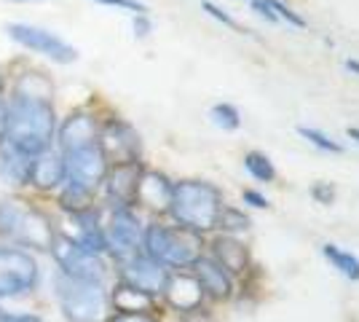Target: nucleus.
<instances>
[{"label": "nucleus", "instance_id": "20e7f679", "mask_svg": "<svg viewBox=\"0 0 359 322\" xmlns=\"http://www.w3.org/2000/svg\"><path fill=\"white\" fill-rule=\"evenodd\" d=\"M0 234L32 250H51L54 245L48 217L25 201H0Z\"/></svg>", "mask_w": 359, "mask_h": 322}, {"label": "nucleus", "instance_id": "aec40b11", "mask_svg": "<svg viewBox=\"0 0 359 322\" xmlns=\"http://www.w3.org/2000/svg\"><path fill=\"white\" fill-rule=\"evenodd\" d=\"M32 156L25 154L22 148L11 145L8 140H0V177L8 185L30 183Z\"/></svg>", "mask_w": 359, "mask_h": 322}, {"label": "nucleus", "instance_id": "72a5a7b5", "mask_svg": "<svg viewBox=\"0 0 359 322\" xmlns=\"http://www.w3.org/2000/svg\"><path fill=\"white\" fill-rule=\"evenodd\" d=\"M135 32H137V38H145V35L150 32V22H148V16L145 14L135 16Z\"/></svg>", "mask_w": 359, "mask_h": 322}, {"label": "nucleus", "instance_id": "1a4fd4ad", "mask_svg": "<svg viewBox=\"0 0 359 322\" xmlns=\"http://www.w3.org/2000/svg\"><path fill=\"white\" fill-rule=\"evenodd\" d=\"M142 234L145 231L140 226L137 215L132 213V207H116L105 229L107 250L118 261H126L137 253H142Z\"/></svg>", "mask_w": 359, "mask_h": 322}, {"label": "nucleus", "instance_id": "4c0bfd02", "mask_svg": "<svg viewBox=\"0 0 359 322\" xmlns=\"http://www.w3.org/2000/svg\"><path fill=\"white\" fill-rule=\"evenodd\" d=\"M0 89H3V76H0Z\"/></svg>", "mask_w": 359, "mask_h": 322}, {"label": "nucleus", "instance_id": "dca6fc26", "mask_svg": "<svg viewBox=\"0 0 359 322\" xmlns=\"http://www.w3.org/2000/svg\"><path fill=\"white\" fill-rule=\"evenodd\" d=\"M172 185L161 172H142L140 185H137V201L153 213H169L172 204Z\"/></svg>", "mask_w": 359, "mask_h": 322}, {"label": "nucleus", "instance_id": "cd10ccee", "mask_svg": "<svg viewBox=\"0 0 359 322\" xmlns=\"http://www.w3.org/2000/svg\"><path fill=\"white\" fill-rule=\"evenodd\" d=\"M201 8H204V11H207V14H210L212 19L223 22L225 27H231V30H236V32H244V27H241V25L236 22V19H233V16L225 14L223 8H217V6H215V3H210V0H204V3H201Z\"/></svg>", "mask_w": 359, "mask_h": 322}, {"label": "nucleus", "instance_id": "4be33fe9", "mask_svg": "<svg viewBox=\"0 0 359 322\" xmlns=\"http://www.w3.org/2000/svg\"><path fill=\"white\" fill-rule=\"evenodd\" d=\"M54 94L51 81L43 73H22L16 78V94L14 97H25V100H43L48 102Z\"/></svg>", "mask_w": 359, "mask_h": 322}, {"label": "nucleus", "instance_id": "9d476101", "mask_svg": "<svg viewBox=\"0 0 359 322\" xmlns=\"http://www.w3.org/2000/svg\"><path fill=\"white\" fill-rule=\"evenodd\" d=\"M100 148L105 154V161L113 164H129V161H140V137L137 132L126 121H107L100 129Z\"/></svg>", "mask_w": 359, "mask_h": 322}, {"label": "nucleus", "instance_id": "e433bc0d", "mask_svg": "<svg viewBox=\"0 0 359 322\" xmlns=\"http://www.w3.org/2000/svg\"><path fill=\"white\" fill-rule=\"evenodd\" d=\"M346 67H348V70H354V73H357V76H359V62H354V60H346Z\"/></svg>", "mask_w": 359, "mask_h": 322}, {"label": "nucleus", "instance_id": "2eb2a0df", "mask_svg": "<svg viewBox=\"0 0 359 322\" xmlns=\"http://www.w3.org/2000/svg\"><path fill=\"white\" fill-rule=\"evenodd\" d=\"M191 269H194L196 279H198V285H201V290H204L207 298L228 301V298L233 295V276L228 274L217 261L201 255Z\"/></svg>", "mask_w": 359, "mask_h": 322}, {"label": "nucleus", "instance_id": "f03ea898", "mask_svg": "<svg viewBox=\"0 0 359 322\" xmlns=\"http://www.w3.org/2000/svg\"><path fill=\"white\" fill-rule=\"evenodd\" d=\"M225 201L220 188L204 180H180L172 185V204L169 213L177 220V226L207 234L217 229V217L223 213Z\"/></svg>", "mask_w": 359, "mask_h": 322}, {"label": "nucleus", "instance_id": "6ab92c4d", "mask_svg": "<svg viewBox=\"0 0 359 322\" xmlns=\"http://www.w3.org/2000/svg\"><path fill=\"white\" fill-rule=\"evenodd\" d=\"M212 261L220 263L231 276L244 274L250 266V253H247V245L239 242L233 234H225L212 242Z\"/></svg>", "mask_w": 359, "mask_h": 322}, {"label": "nucleus", "instance_id": "a878e982", "mask_svg": "<svg viewBox=\"0 0 359 322\" xmlns=\"http://www.w3.org/2000/svg\"><path fill=\"white\" fill-rule=\"evenodd\" d=\"M298 135L309 140L311 145H316L319 151H325V154H344V145L341 142H335V140L327 137L325 132L314 129V126H298Z\"/></svg>", "mask_w": 359, "mask_h": 322}, {"label": "nucleus", "instance_id": "4468645a", "mask_svg": "<svg viewBox=\"0 0 359 322\" xmlns=\"http://www.w3.org/2000/svg\"><path fill=\"white\" fill-rule=\"evenodd\" d=\"M161 293L166 295L169 307L177 309V311H198L201 304H204V298H207L194 271H175V274H169Z\"/></svg>", "mask_w": 359, "mask_h": 322}, {"label": "nucleus", "instance_id": "423d86ee", "mask_svg": "<svg viewBox=\"0 0 359 322\" xmlns=\"http://www.w3.org/2000/svg\"><path fill=\"white\" fill-rule=\"evenodd\" d=\"M62 159H65V180L75 188L89 191V194L97 191V185H102L107 167H110L105 161L102 148H100V140L89 142V145H81V148L62 151Z\"/></svg>", "mask_w": 359, "mask_h": 322}, {"label": "nucleus", "instance_id": "39448f33", "mask_svg": "<svg viewBox=\"0 0 359 322\" xmlns=\"http://www.w3.org/2000/svg\"><path fill=\"white\" fill-rule=\"evenodd\" d=\"M57 298L65 317L73 322H102L107 311V293L102 282L78 279V276H57Z\"/></svg>", "mask_w": 359, "mask_h": 322}, {"label": "nucleus", "instance_id": "5701e85b", "mask_svg": "<svg viewBox=\"0 0 359 322\" xmlns=\"http://www.w3.org/2000/svg\"><path fill=\"white\" fill-rule=\"evenodd\" d=\"M322 255L330 261L332 269H338L346 279H351V282H359V258L357 255H351L348 250L338 245H325L322 247Z\"/></svg>", "mask_w": 359, "mask_h": 322}, {"label": "nucleus", "instance_id": "f8f14e48", "mask_svg": "<svg viewBox=\"0 0 359 322\" xmlns=\"http://www.w3.org/2000/svg\"><path fill=\"white\" fill-rule=\"evenodd\" d=\"M121 276H123V282H129V285H135V288H140V290L156 295V293L164 290L169 271H166V266H161L158 261H153L150 255L137 253V255H132V258L123 261Z\"/></svg>", "mask_w": 359, "mask_h": 322}, {"label": "nucleus", "instance_id": "f3484780", "mask_svg": "<svg viewBox=\"0 0 359 322\" xmlns=\"http://www.w3.org/2000/svg\"><path fill=\"white\" fill-rule=\"evenodd\" d=\"M30 183L38 185L41 191H48L54 185L65 183V159H62L60 151L46 148V151L32 156Z\"/></svg>", "mask_w": 359, "mask_h": 322}, {"label": "nucleus", "instance_id": "9b49d317", "mask_svg": "<svg viewBox=\"0 0 359 322\" xmlns=\"http://www.w3.org/2000/svg\"><path fill=\"white\" fill-rule=\"evenodd\" d=\"M8 35L16 43H22L30 51H38V54H43L54 62H75V57H78V51L67 41H62L60 35L41 30V27H32V25H8Z\"/></svg>", "mask_w": 359, "mask_h": 322}, {"label": "nucleus", "instance_id": "bb28decb", "mask_svg": "<svg viewBox=\"0 0 359 322\" xmlns=\"http://www.w3.org/2000/svg\"><path fill=\"white\" fill-rule=\"evenodd\" d=\"M217 229H223L225 234H239L250 229V217L236 207H223V213L217 217Z\"/></svg>", "mask_w": 359, "mask_h": 322}, {"label": "nucleus", "instance_id": "412c9836", "mask_svg": "<svg viewBox=\"0 0 359 322\" xmlns=\"http://www.w3.org/2000/svg\"><path fill=\"white\" fill-rule=\"evenodd\" d=\"M110 304L116 311H150L153 309V295L129 285V282H121L110 295Z\"/></svg>", "mask_w": 359, "mask_h": 322}, {"label": "nucleus", "instance_id": "7ed1b4c3", "mask_svg": "<svg viewBox=\"0 0 359 322\" xmlns=\"http://www.w3.org/2000/svg\"><path fill=\"white\" fill-rule=\"evenodd\" d=\"M142 253L169 269H191L201 258V234L185 226L153 223L142 234Z\"/></svg>", "mask_w": 359, "mask_h": 322}, {"label": "nucleus", "instance_id": "c85d7f7f", "mask_svg": "<svg viewBox=\"0 0 359 322\" xmlns=\"http://www.w3.org/2000/svg\"><path fill=\"white\" fill-rule=\"evenodd\" d=\"M107 322H158L150 311H116Z\"/></svg>", "mask_w": 359, "mask_h": 322}, {"label": "nucleus", "instance_id": "0eeeda50", "mask_svg": "<svg viewBox=\"0 0 359 322\" xmlns=\"http://www.w3.org/2000/svg\"><path fill=\"white\" fill-rule=\"evenodd\" d=\"M38 285V263L30 253L0 247V298L25 295Z\"/></svg>", "mask_w": 359, "mask_h": 322}, {"label": "nucleus", "instance_id": "f704fd0d", "mask_svg": "<svg viewBox=\"0 0 359 322\" xmlns=\"http://www.w3.org/2000/svg\"><path fill=\"white\" fill-rule=\"evenodd\" d=\"M6 119H8V105L0 102V140L6 137Z\"/></svg>", "mask_w": 359, "mask_h": 322}, {"label": "nucleus", "instance_id": "b1692460", "mask_svg": "<svg viewBox=\"0 0 359 322\" xmlns=\"http://www.w3.org/2000/svg\"><path fill=\"white\" fill-rule=\"evenodd\" d=\"M244 167H247V172L252 175L255 180H260V183L276 180V169L271 164V159L266 154H260V151H250V154L244 156Z\"/></svg>", "mask_w": 359, "mask_h": 322}, {"label": "nucleus", "instance_id": "f257e3e1", "mask_svg": "<svg viewBox=\"0 0 359 322\" xmlns=\"http://www.w3.org/2000/svg\"><path fill=\"white\" fill-rule=\"evenodd\" d=\"M57 129L54 110L43 100H25L14 97L8 105V119H6V137L11 145L22 148L25 154H41L46 148H51Z\"/></svg>", "mask_w": 359, "mask_h": 322}, {"label": "nucleus", "instance_id": "ddd939ff", "mask_svg": "<svg viewBox=\"0 0 359 322\" xmlns=\"http://www.w3.org/2000/svg\"><path fill=\"white\" fill-rule=\"evenodd\" d=\"M142 164L140 161H129V164H113L107 167L105 175V191L107 199L113 201L116 207H132L137 201V185L142 177Z\"/></svg>", "mask_w": 359, "mask_h": 322}, {"label": "nucleus", "instance_id": "393cba45", "mask_svg": "<svg viewBox=\"0 0 359 322\" xmlns=\"http://www.w3.org/2000/svg\"><path fill=\"white\" fill-rule=\"evenodd\" d=\"M210 116L220 129H228V132H233V129L241 126V113L231 105V102H217V105H212Z\"/></svg>", "mask_w": 359, "mask_h": 322}, {"label": "nucleus", "instance_id": "c756f323", "mask_svg": "<svg viewBox=\"0 0 359 322\" xmlns=\"http://www.w3.org/2000/svg\"><path fill=\"white\" fill-rule=\"evenodd\" d=\"M311 196H314L319 204H332V199H335V188H332L330 183H314Z\"/></svg>", "mask_w": 359, "mask_h": 322}, {"label": "nucleus", "instance_id": "c9c22d12", "mask_svg": "<svg viewBox=\"0 0 359 322\" xmlns=\"http://www.w3.org/2000/svg\"><path fill=\"white\" fill-rule=\"evenodd\" d=\"M346 135L359 142V126H348V129H346Z\"/></svg>", "mask_w": 359, "mask_h": 322}, {"label": "nucleus", "instance_id": "7c9ffc66", "mask_svg": "<svg viewBox=\"0 0 359 322\" xmlns=\"http://www.w3.org/2000/svg\"><path fill=\"white\" fill-rule=\"evenodd\" d=\"M97 3H105V6H113V8H126V11H135V14H145L148 8L137 0H97Z\"/></svg>", "mask_w": 359, "mask_h": 322}, {"label": "nucleus", "instance_id": "a211bd4d", "mask_svg": "<svg viewBox=\"0 0 359 322\" xmlns=\"http://www.w3.org/2000/svg\"><path fill=\"white\" fill-rule=\"evenodd\" d=\"M100 140V126L94 121V116L89 113H75L67 121L62 123L60 129V154L70 151V148H81Z\"/></svg>", "mask_w": 359, "mask_h": 322}, {"label": "nucleus", "instance_id": "473e14b6", "mask_svg": "<svg viewBox=\"0 0 359 322\" xmlns=\"http://www.w3.org/2000/svg\"><path fill=\"white\" fill-rule=\"evenodd\" d=\"M0 322H43L35 314H11V311H3L0 309Z\"/></svg>", "mask_w": 359, "mask_h": 322}, {"label": "nucleus", "instance_id": "6e6552de", "mask_svg": "<svg viewBox=\"0 0 359 322\" xmlns=\"http://www.w3.org/2000/svg\"><path fill=\"white\" fill-rule=\"evenodd\" d=\"M51 253H54V258L60 263L62 274L102 282V276H105V263H102V258H100L97 253L81 247L78 242L67 239V236H54Z\"/></svg>", "mask_w": 359, "mask_h": 322}, {"label": "nucleus", "instance_id": "2f4dec72", "mask_svg": "<svg viewBox=\"0 0 359 322\" xmlns=\"http://www.w3.org/2000/svg\"><path fill=\"white\" fill-rule=\"evenodd\" d=\"M241 196H244V201H247V204H252V207H257V210H269V207H271V201L266 199L263 194L252 191V188H247V191H244Z\"/></svg>", "mask_w": 359, "mask_h": 322}]
</instances>
